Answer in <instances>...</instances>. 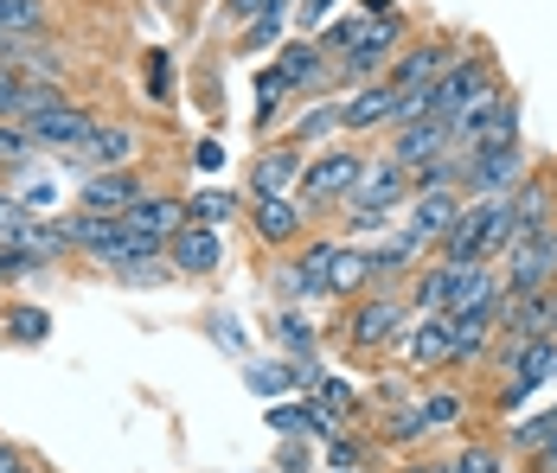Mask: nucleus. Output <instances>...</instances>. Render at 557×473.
<instances>
[{"instance_id":"obj_1","label":"nucleus","mask_w":557,"mask_h":473,"mask_svg":"<svg viewBox=\"0 0 557 473\" xmlns=\"http://www.w3.org/2000/svg\"><path fill=\"white\" fill-rule=\"evenodd\" d=\"M410 326H417L410 295L404 288H372V295H359V301L339 308L327 339H334L339 352H352V359H404Z\"/></svg>"},{"instance_id":"obj_2","label":"nucleus","mask_w":557,"mask_h":473,"mask_svg":"<svg viewBox=\"0 0 557 473\" xmlns=\"http://www.w3.org/2000/svg\"><path fill=\"white\" fill-rule=\"evenodd\" d=\"M494 90H506V84H500V64H494V52H487V46H461V58H455L443 77L430 84V122H448V128H455V122H461L468 109L487 103Z\"/></svg>"},{"instance_id":"obj_3","label":"nucleus","mask_w":557,"mask_h":473,"mask_svg":"<svg viewBox=\"0 0 557 473\" xmlns=\"http://www.w3.org/2000/svg\"><path fill=\"white\" fill-rule=\"evenodd\" d=\"M339 231L327 237H308L301 250H288L270 263V295H276V308H308V301H327V275H334V257H339Z\"/></svg>"},{"instance_id":"obj_4","label":"nucleus","mask_w":557,"mask_h":473,"mask_svg":"<svg viewBox=\"0 0 557 473\" xmlns=\"http://www.w3.org/2000/svg\"><path fill=\"white\" fill-rule=\"evenodd\" d=\"M359 173H366V148L359 141H339V148H321V154H308V173H301V206L308 217H321V211H339L352 199V186H359Z\"/></svg>"},{"instance_id":"obj_5","label":"nucleus","mask_w":557,"mask_h":473,"mask_svg":"<svg viewBox=\"0 0 557 473\" xmlns=\"http://www.w3.org/2000/svg\"><path fill=\"white\" fill-rule=\"evenodd\" d=\"M288 90V103H321V97H339V64L321 52V39L308 33H288L276 46V64H270Z\"/></svg>"},{"instance_id":"obj_6","label":"nucleus","mask_w":557,"mask_h":473,"mask_svg":"<svg viewBox=\"0 0 557 473\" xmlns=\"http://www.w3.org/2000/svg\"><path fill=\"white\" fill-rule=\"evenodd\" d=\"M404 46H410V20H404V13H379V20H366L359 46L339 58V97L359 90V84H379L391 64H397Z\"/></svg>"},{"instance_id":"obj_7","label":"nucleus","mask_w":557,"mask_h":473,"mask_svg":"<svg viewBox=\"0 0 557 473\" xmlns=\"http://www.w3.org/2000/svg\"><path fill=\"white\" fill-rule=\"evenodd\" d=\"M461 46H468V39H455V33H417V39L397 52V64L385 71V84L397 97H404V90H430L448 64L461 58Z\"/></svg>"},{"instance_id":"obj_8","label":"nucleus","mask_w":557,"mask_h":473,"mask_svg":"<svg viewBox=\"0 0 557 473\" xmlns=\"http://www.w3.org/2000/svg\"><path fill=\"white\" fill-rule=\"evenodd\" d=\"M301 173H308V154L295 141H263L250 166H244V199H295L301 192Z\"/></svg>"},{"instance_id":"obj_9","label":"nucleus","mask_w":557,"mask_h":473,"mask_svg":"<svg viewBox=\"0 0 557 473\" xmlns=\"http://www.w3.org/2000/svg\"><path fill=\"white\" fill-rule=\"evenodd\" d=\"M244 224H250V237L270 250V257H288V250H301L308 237H314V217L301 199H250L244 206Z\"/></svg>"},{"instance_id":"obj_10","label":"nucleus","mask_w":557,"mask_h":473,"mask_svg":"<svg viewBox=\"0 0 557 473\" xmlns=\"http://www.w3.org/2000/svg\"><path fill=\"white\" fill-rule=\"evenodd\" d=\"M500 288L506 295H552L557 288V224L506 250L500 257Z\"/></svg>"},{"instance_id":"obj_11","label":"nucleus","mask_w":557,"mask_h":473,"mask_svg":"<svg viewBox=\"0 0 557 473\" xmlns=\"http://www.w3.org/2000/svg\"><path fill=\"white\" fill-rule=\"evenodd\" d=\"M417 199V186H410V166H397V160L379 148V154H366V173H359V186H352V199L339 211H391V217H404V206Z\"/></svg>"},{"instance_id":"obj_12","label":"nucleus","mask_w":557,"mask_h":473,"mask_svg":"<svg viewBox=\"0 0 557 473\" xmlns=\"http://www.w3.org/2000/svg\"><path fill=\"white\" fill-rule=\"evenodd\" d=\"M525 173H532V154H525V141H512V148H487V154H468L461 199H512Z\"/></svg>"},{"instance_id":"obj_13","label":"nucleus","mask_w":557,"mask_h":473,"mask_svg":"<svg viewBox=\"0 0 557 473\" xmlns=\"http://www.w3.org/2000/svg\"><path fill=\"white\" fill-rule=\"evenodd\" d=\"M141 154H148V135L135 122H122V115H103L90 128V141L77 148V166L84 173H122V166H135Z\"/></svg>"},{"instance_id":"obj_14","label":"nucleus","mask_w":557,"mask_h":473,"mask_svg":"<svg viewBox=\"0 0 557 473\" xmlns=\"http://www.w3.org/2000/svg\"><path fill=\"white\" fill-rule=\"evenodd\" d=\"M512 211V244H525V237H539V231H552L557 224V179L545 166H532L525 179H519V192L506 199Z\"/></svg>"},{"instance_id":"obj_15","label":"nucleus","mask_w":557,"mask_h":473,"mask_svg":"<svg viewBox=\"0 0 557 473\" xmlns=\"http://www.w3.org/2000/svg\"><path fill=\"white\" fill-rule=\"evenodd\" d=\"M339 122H346V141L391 135V122H397V90H391L385 77H379V84H359V90H346V97H339Z\"/></svg>"},{"instance_id":"obj_16","label":"nucleus","mask_w":557,"mask_h":473,"mask_svg":"<svg viewBox=\"0 0 557 473\" xmlns=\"http://www.w3.org/2000/svg\"><path fill=\"white\" fill-rule=\"evenodd\" d=\"M552 371H557V333H552V339H532V346L519 352V365L500 371L494 410H500V416H506V410H519V403H525V397H532L539 384H552Z\"/></svg>"},{"instance_id":"obj_17","label":"nucleus","mask_w":557,"mask_h":473,"mask_svg":"<svg viewBox=\"0 0 557 473\" xmlns=\"http://www.w3.org/2000/svg\"><path fill=\"white\" fill-rule=\"evenodd\" d=\"M97 122H103V115L90 103H64V109H52V115H39V122H26V135H33L39 154H77Z\"/></svg>"},{"instance_id":"obj_18","label":"nucleus","mask_w":557,"mask_h":473,"mask_svg":"<svg viewBox=\"0 0 557 473\" xmlns=\"http://www.w3.org/2000/svg\"><path fill=\"white\" fill-rule=\"evenodd\" d=\"M141 192H148L141 166H122V173H84V179H77V211H97V217H122V211L135 206Z\"/></svg>"},{"instance_id":"obj_19","label":"nucleus","mask_w":557,"mask_h":473,"mask_svg":"<svg viewBox=\"0 0 557 473\" xmlns=\"http://www.w3.org/2000/svg\"><path fill=\"white\" fill-rule=\"evenodd\" d=\"M385 154L397 160V166H410V173H423L430 160L455 154V128L423 115V122H410V128H391V135H385Z\"/></svg>"},{"instance_id":"obj_20","label":"nucleus","mask_w":557,"mask_h":473,"mask_svg":"<svg viewBox=\"0 0 557 473\" xmlns=\"http://www.w3.org/2000/svg\"><path fill=\"white\" fill-rule=\"evenodd\" d=\"M366 250H372V288H410V275L430 263V250H423L404 224L385 231L379 244H366Z\"/></svg>"},{"instance_id":"obj_21","label":"nucleus","mask_w":557,"mask_h":473,"mask_svg":"<svg viewBox=\"0 0 557 473\" xmlns=\"http://www.w3.org/2000/svg\"><path fill=\"white\" fill-rule=\"evenodd\" d=\"M404 371H455V333H448V314H417L410 326V346H404Z\"/></svg>"},{"instance_id":"obj_22","label":"nucleus","mask_w":557,"mask_h":473,"mask_svg":"<svg viewBox=\"0 0 557 473\" xmlns=\"http://www.w3.org/2000/svg\"><path fill=\"white\" fill-rule=\"evenodd\" d=\"M122 224H128L135 237H148V244H168L173 231H186V199H180V192H161V186H148L135 206L122 211Z\"/></svg>"},{"instance_id":"obj_23","label":"nucleus","mask_w":557,"mask_h":473,"mask_svg":"<svg viewBox=\"0 0 557 473\" xmlns=\"http://www.w3.org/2000/svg\"><path fill=\"white\" fill-rule=\"evenodd\" d=\"M461 211H468V199H461V192H417V199L404 206V231H410V237L436 257V244L448 237V224H455Z\"/></svg>"},{"instance_id":"obj_24","label":"nucleus","mask_w":557,"mask_h":473,"mask_svg":"<svg viewBox=\"0 0 557 473\" xmlns=\"http://www.w3.org/2000/svg\"><path fill=\"white\" fill-rule=\"evenodd\" d=\"M168 263H173V275H219L224 269V237L206 231V224H186V231L168 237Z\"/></svg>"},{"instance_id":"obj_25","label":"nucleus","mask_w":557,"mask_h":473,"mask_svg":"<svg viewBox=\"0 0 557 473\" xmlns=\"http://www.w3.org/2000/svg\"><path fill=\"white\" fill-rule=\"evenodd\" d=\"M301 154H321V148H339L346 141V122H339V97H321V103H301V115L288 122V135Z\"/></svg>"},{"instance_id":"obj_26","label":"nucleus","mask_w":557,"mask_h":473,"mask_svg":"<svg viewBox=\"0 0 557 473\" xmlns=\"http://www.w3.org/2000/svg\"><path fill=\"white\" fill-rule=\"evenodd\" d=\"M58 231H64L71 257H90V263H97L110 244H122V217H97V211H77V206L58 217Z\"/></svg>"},{"instance_id":"obj_27","label":"nucleus","mask_w":557,"mask_h":473,"mask_svg":"<svg viewBox=\"0 0 557 473\" xmlns=\"http://www.w3.org/2000/svg\"><path fill=\"white\" fill-rule=\"evenodd\" d=\"M500 301V263H455V288H448L443 314H474Z\"/></svg>"},{"instance_id":"obj_28","label":"nucleus","mask_w":557,"mask_h":473,"mask_svg":"<svg viewBox=\"0 0 557 473\" xmlns=\"http://www.w3.org/2000/svg\"><path fill=\"white\" fill-rule=\"evenodd\" d=\"M321 455H327V468L379 473V461H385V441H379V435H372V422H366V428H339V435H327V441H321Z\"/></svg>"},{"instance_id":"obj_29","label":"nucleus","mask_w":557,"mask_h":473,"mask_svg":"<svg viewBox=\"0 0 557 473\" xmlns=\"http://www.w3.org/2000/svg\"><path fill=\"white\" fill-rule=\"evenodd\" d=\"M270 428L276 435H301V441H327L339 435V422L314 403V397H288V403H270Z\"/></svg>"},{"instance_id":"obj_30","label":"nucleus","mask_w":557,"mask_h":473,"mask_svg":"<svg viewBox=\"0 0 557 473\" xmlns=\"http://www.w3.org/2000/svg\"><path fill=\"white\" fill-rule=\"evenodd\" d=\"M359 295H372V250L366 244H339L334 257V275H327V301H359Z\"/></svg>"},{"instance_id":"obj_31","label":"nucleus","mask_w":557,"mask_h":473,"mask_svg":"<svg viewBox=\"0 0 557 473\" xmlns=\"http://www.w3.org/2000/svg\"><path fill=\"white\" fill-rule=\"evenodd\" d=\"M314 403H321L339 428H366V422H372V410H366V390H359L352 377H339V371H327V377L314 384Z\"/></svg>"},{"instance_id":"obj_32","label":"nucleus","mask_w":557,"mask_h":473,"mask_svg":"<svg viewBox=\"0 0 557 473\" xmlns=\"http://www.w3.org/2000/svg\"><path fill=\"white\" fill-rule=\"evenodd\" d=\"M46 339H52V314H46L39 301H7V308H0V346L33 352V346H46Z\"/></svg>"},{"instance_id":"obj_33","label":"nucleus","mask_w":557,"mask_h":473,"mask_svg":"<svg viewBox=\"0 0 557 473\" xmlns=\"http://www.w3.org/2000/svg\"><path fill=\"white\" fill-rule=\"evenodd\" d=\"M372 435L385 441L391 455H417V448L430 441V422H423L417 403H397V410H385V416H372Z\"/></svg>"},{"instance_id":"obj_34","label":"nucleus","mask_w":557,"mask_h":473,"mask_svg":"<svg viewBox=\"0 0 557 473\" xmlns=\"http://www.w3.org/2000/svg\"><path fill=\"white\" fill-rule=\"evenodd\" d=\"M244 192L237 186H199V192H186V224H206V231H224L231 217H244Z\"/></svg>"},{"instance_id":"obj_35","label":"nucleus","mask_w":557,"mask_h":473,"mask_svg":"<svg viewBox=\"0 0 557 473\" xmlns=\"http://www.w3.org/2000/svg\"><path fill=\"white\" fill-rule=\"evenodd\" d=\"M263 326H270V339H276L288 359H314V352H321V339H327V333H321L314 320L301 314V308H276V314L263 320Z\"/></svg>"},{"instance_id":"obj_36","label":"nucleus","mask_w":557,"mask_h":473,"mask_svg":"<svg viewBox=\"0 0 557 473\" xmlns=\"http://www.w3.org/2000/svg\"><path fill=\"white\" fill-rule=\"evenodd\" d=\"M448 288H455V263L430 257V263L410 275V288H404V295H410V308H417V314H443V308H448Z\"/></svg>"},{"instance_id":"obj_37","label":"nucleus","mask_w":557,"mask_h":473,"mask_svg":"<svg viewBox=\"0 0 557 473\" xmlns=\"http://www.w3.org/2000/svg\"><path fill=\"white\" fill-rule=\"evenodd\" d=\"M417 410H423V422H430V435L468 428V397H461L455 384H430V390H417Z\"/></svg>"},{"instance_id":"obj_38","label":"nucleus","mask_w":557,"mask_h":473,"mask_svg":"<svg viewBox=\"0 0 557 473\" xmlns=\"http://www.w3.org/2000/svg\"><path fill=\"white\" fill-rule=\"evenodd\" d=\"M512 141H519V97L506 90L500 109H494V115H487L468 141H461V154H487V148H512Z\"/></svg>"},{"instance_id":"obj_39","label":"nucleus","mask_w":557,"mask_h":473,"mask_svg":"<svg viewBox=\"0 0 557 473\" xmlns=\"http://www.w3.org/2000/svg\"><path fill=\"white\" fill-rule=\"evenodd\" d=\"M448 461H455V473H519L512 461H506L500 441H481V435L455 441V448H448Z\"/></svg>"},{"instance_id":"obj_40","label":"nucleus","mask_w":557,"mask_h":473,"mask_svg":"<svg viewBox=\"0 0 557 473\" xmlns=\"http://www.w3.org/2000/svg\"><path fill=\"white\" fill-rule=\"evenodd\" d=\"M115 282L122 288H161V282H173V263H168V244H148L135 263L115 269Z\"/></svg>"},{"instance_id":"obj_41","label":"nucleus","mask_w":557,"mask_h":473,"mask_svg":"<svg viewBox=\"0 0 557 473\" xmlns=\"http://www.w3.org/2000/svg\"><path fill=\"white\" fill-rule=\"evenodd\" d=\"M13 199H20V206L33 211V217H52V206H58V186H52V173H46V166L33 160L26 173H13Z\"/></svg>"},{"instance_id":"obj_42","label":"nucleus","mask_w":557,"mask_h":473,"mask_svg":"<svg viewBox=\"0 0 557 473\" xmlns=\"http://www.w3.org/2000/svg\"><path fill=\"white\" fill-rule=\"evenodd\" d=\"M244 384L276 403L282 390H295V359H244Z\"/></svg>"},{"instance_id":"obj_43","label":"nucleus","mask_w":557,"mask_h":473,"mask_svg":"<svg viewBox=\"0 0 557 473\" xmlns=\"http://www.w3.org/2000/svg\"><path fill=\"white\" fill-rule=\"evenodd\" d=\"M33 160H39V148H33V135H26L20 122H0V179L26 173Z\"/></svg>"},{"instance_id":"obj_44","label":"nucleus","mask_w":557,"mask_h":473,"mask_svg":"<svg viewBox=\"0 0 557 473\" xmlns=\"http://www.w3.org/2000/svg\"><path fill=\"white\" fill-rule=\"evenodd\" d=\"M359 33H366V13L352 7V13H339V20H327V26H321L314 39H321V52H327V58L339 64V58H346L352 46H359Z\"/></svg>"},{"instance_id":"obj_45","label":"nucleus","mask_w":557,"mask_h":473,"mask_svg":"<svg viewBox=\"0 0 557 473\" xmlns=\"http://www.w3.org/2000/svg\"><path fill=\"white\" fill-rule=\"evenodd\" d=\"M20 244H26L33 257H46V263H64V257H71V244H64V231H58V217H33V224L20 231Z\"/></svg>"},{"instance_id":"obj_46","label":"nucleus","mask_w":557,"mask_h":473,"mask_svg":"<svg viewBox=\"0 0 557 473\" xmlns=\"http://www.w3.org/2000/svg\"><path fill=\"white\" fill-rule=\"evenodd\" d=\"M46 257H33L26 244H0V288H20V282H33V275H46Z\"/></svg>"},{"instance_id":"obj_47","label":"nucleus","mask_w":557,"mask_h":473,"mask_svg":"<svg viewBox=\"0 0 557 473\" xmlns=\"http://www.w3.org/2000/svg\"><path fill=\"white\" fill-rule=\"evenodd\" d=\"M141 90H148L161 109H173V58L168 52H148V58H141Z\"/></svg>"},{"instance_id":"obj_48","label":"nucleus","mask_w":557,"mask_h":473,"mask_svg":"<svg viewBox=\"0 0 557 473\" xmlns=\"http://www.w3.org/2000/svg\"><path fill=\"white\" fill-rule=\"evenodd\" d=\"M270 13L288 20V0H224V7H219V20H231L237 33H244V26H257V20H270Z\"/></svg>"},{"instance_id":"obj_49","label":"nucleus","mask_w":557,"mask_h":473,"mask_svg":"<svg viewBox=\"0 0 557 473\" xmlns=\"http://www.w3.org/2000/svg\"><path fill=\"white\" fill-rule=\"evenodd\" d=\"M282 39H288V20L270 13V20H257V26H244V33H237V52H276Z\"/></svg>"},{"instance_id":"obj_50","label":"nucleus","mask_w":557,"mask_h":473,"mask_svg":"<svg viewBox=\"0 0 557 473\" xmlns=\"http://www.w3.org/2000/svg\"><path fill=\"white\" fill-rule=\"evenodd\" d=\"M26 224H33V211L13 199V186H0V244H20Z\"/></svg>"},{"instance_id":"obj_51","label":"nucleus","mask_w":557,"mask_h":473,"mask_svg":"<svg viewBox=\"0 0 557 473\" xmlns=\"http://www.w3.org/2000/svg\"><path fill=\"white\" fill-rule=\"evenodd\" d=\"M339 13V0H301V7H295V20H288V26H295V33H308V39H314V33H321V26H327V20H334Z\"/></svg>"},{"instance_id":"obj_52","label":"nucleus","mask_w":557,"mask_h":473,"mask_svg":"<svg viewBox=\"0 0 557 473\" xmlns=\"http://www.w3.org/2000/svg\"><path fill=\"white\" fill-rule=\"evenodd\" d=\"M276 468L282 473H308L314 468V448H308L301 435H276Z\"/></svg>"},{"instance_id":"obj_53","label":"nucleus","mask_w":557,"mask_h":473,"mask_svg":"<svg viewBox=\"0 0 557 473\" xmlns=\"http://www.w3.org/2000/svg\"><path fill=\"white\" fill-rule=\"evenodd\" d=\"M20 90H26V77L0 58V122H13V115H20Z\"/></svg>"},{"instance_id":"obj_54","label":"nucleus","mask_w":557,"mask_h":473,"mask_svg":"<svg viewBox=\"0 0 557 473\" xmlns=\"http://www.w3.org/2000/svg\"><path fill=\"white\" fill-rule=\"evenodd\" d=\"M193 173L199 179H212V173H224V148L206 135V141H193Z\"/></svg>"},{"instance_id":"obj_55","label":"nucleus","mask_w":557,"mask_h":473,"mask_svg":"<svg viewBox=\"0 0 557 473\" xmlns=\"http://www.w3.org/2000/svg\"><path fill=\"white\" fill-rule=\"evenodd\" d=\"M0 473H39V468L26 461V448H20V441H7V435H0Z\"/></svg>"},{"instance_id":"obj_56","label":"nucleus","mask_w":557,"mask_h":473,"mask_svg":"<svg viewBox=\"0 0 557 473\" xmlns=\"http://www.w3.org/2000/svg\"><path fill=\"white\" fill-rule=\"evenodd\" d=\"M391 473H436V461H417V455H404V461H397Z\"/></svg>"},{"instance_id":"obj_57","label":"nucleus","mask_w":557,"mask_h":473,"mask_svg":"<svg viewBox=\"0 0 557 473\" xmlns=\"http://www.w3.org/2000/svg\"><path fill=\"white\" fill-rule=\"evenodd\" d=\"M359 13H366V20H379V13H397V0H359Z\"/></svg>"},{"instance_id":"obj_58","label":"nucleus","mask_w":557,"mask_h":473,"mask_svg":"<svg viewBox=\"0 0 557 473\" xmlns=\"http://www.w3.org/2000/svg\"><path fill=\"white\" fill-rule=\"evenodd\" d=\"M552 390H557V371H552Z\"/></svg>"},{"instance_id":"obj_59","label":"nucleus","mask_w":557,"mask_h":473,"mask_svg":"<svg viewBox=\"0 0 557 473\" xmlns=\"http://www.w3.org/2000/svg\"><path fill=\"white\" fill-rule=\"evenodd\" d=\"M327 473H346V468H327Z\"/></svg>"},{"instance_id":"obj_60","label":"nucleus","mask_w":557,"mask_h":473,"mask_svg":"<svg viewBox=\"0 0 557 473\" xmlns=\"http://www.w3.org/2000/svg\"><path fill=\"white\" fill-rule=\"evenodd\" d=\"M552 301H557V288H552Z\"/></svg>"},{"instance_id":"obj_61","label":"nucleus","mask_w":557,"mask_h":473,"mask_svg":"<svg viewBox=\"0 0 557 473\" xmlns=\"http://www.w3.org/2000/svg\"><path fill=\"white\" fill-rule=\"evenodd\" d=\"M0 7H7V0H0Z\"/></svg>"}]
</instances>
